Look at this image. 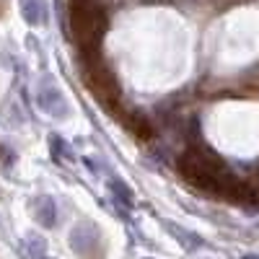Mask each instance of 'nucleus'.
Here are the masks:
<instances>
[{"mask_svg": "<svg viewBox=\"0 0 259 259\" xmlns=\"http://www.w3.org/2000/svg\"><path fill=\"white\" fill-rule=\"evenodd\" d=\"M179 171L187 182L212 194H226V197H239L244 194V184L231 174V168L223 163V158L205 143H192L182 158Z\"/></svg>", "mask_w": 259, "mask_h": 259, "instance_id": "obj_1", "label": "nucleus"}, {"mask_svg": "<svg viewBox=\"0 0 259 259\" xmlns=\"http://www.w3.org/2000/svg\"><path fill=\"white\" fill-rule=\"evenodd\" d=\"M106 31V13L96 0H73L68 11V34L83 57L101 55V36Z\"/></svg>", "mask_w": 259, "mask_h": 259, "instance_id": "obj_2", "label": "nucleus"}, {"mask_svg": "<svg viewBox=\"0 0 259 259\" xmlns=\"http://www.w3.org/2000/svg\"><path fill=\"white\" fill-rule=\"evenodd\" d=\"M83 60H85V83H89V89L94 91V96L106 106V109L117 106L119 99H122V91H119V83H117L114 73L101 62V55L83 57Z\"/></svg>", "mask_w": 259, "mask_h": 259, "instance_id": "obj_3", "label": "nucleus"}, {"mask_svg": "<svg viewBox=\"0 0 259 259\" xmlns=\"http://www.w3.org/2000/svg\"><path fill=\"white\" fill-rule=\"evenodd\" d=\"M36 104H39V109L47 112L50 117H60V119L68 117V101L62 99V94L55 89L50 80L39 83V89H36Z\"/></svg>", "mask_w": 259, "mask_h": 259, "instance_id": "obj_4", "label": "nucleus"}, {"mask_svg": "<svg viewBox=\"0 0 259 259\" xmlns=\"http://www.w3.org/2000/svg\"><path fill=\"white\" fill-rule=\"evenodd\" d=\"M70 244H73V249H75L80 256L96 259V251H99V231H96L91 223L75 226V228H73V236H70Z\"/></svg>", "mask_w": 259, "mask_h": 259, "instance_id": "obj_5", "label": "nucleus"}, {"mask_svg": "<svg viewBox=\"0 0 259 259\" xmlns=\"http://www.w3.org/2000/svg\"><path fill=\"white\" fill-rule=\"evenodd\" d=\"M21 13H24L26 24H31V26H41L47 21L45 0H21Z\"/></svg>", "mask_w": 259, "mask_h": 259, "instance_id": "obj_6", "label": "nucleus"}, {"mask_svg": "<svg viewBox=\"0 0 259 259\" xmlns=\"http://www.w3.org/2000/svg\"><path fill=\"white\" fill-rule=\"evenodd\" d=\"M34 212H36V221L45 226V228H52L55 221H57V207H55L52 197H45V194H41V197H36Z\"/></svg>", "mask_w": 259, "mask_h": 259, "instance_id": "obj_7", "label": "nucleus"}, {"mask_svg": "<svg viewBox=\"0 0 259 259\" xmlns=\"http://www.w3.org/2000/svg\"><path fill=\"white\" fill-rule=\"evenodd\" d=\"M124 124L130 127V133L138 135V138H143V140L153 138V127H150L148 117H145V114H140V112H130V114L124 117Z\"/></svg>", "mask_w": 259, "mask_h": 259, "instance_id": "obj_8", "label": "nucleus"}, {"mask_svg": "<svg viewBox=\"0 0 259 259\" xmlns=\"http://www.w3.org/2000/svg\"><path fill=\"white\" fill-rule=\"evenodd\" d=\"M109 187H112V192L117 194V197H119V194H122V200H124V205H133V192H130V187H127V184H122V182H112Z\"/></svg>", "mask_w": 259, "mask_h": 259, "instance_id": "obj_9", "label": "nucleus"}, {"mask_svg": "<svg viewBox=\"0 0 259 259\" xmlns=\"http://www.w3.org/2000/svg\"><path fill=\"white\" fill-rule=\"evenodd\" d=\"M29 249H31V256H34V259H47V254H45V241L31 239V241H29Z\"/></svg>", "mask_w": 259, "mask_h": 259, "instance_id": "obj_10", "label": "nucleus"}, {"mask_svg": "<svg viewBox=\"0 0 259 259\" xmlns=\"http://www.w3.org/2000/svg\"><path fill=\"white\" fill-rule=\"evenodd\" d=\"M246 259H259V256H246Z\"/></svg>", "mask_w": 259, "mask_h": 259, "instance_id": "obj_11", "label": "nucleus"}]
</instances>
